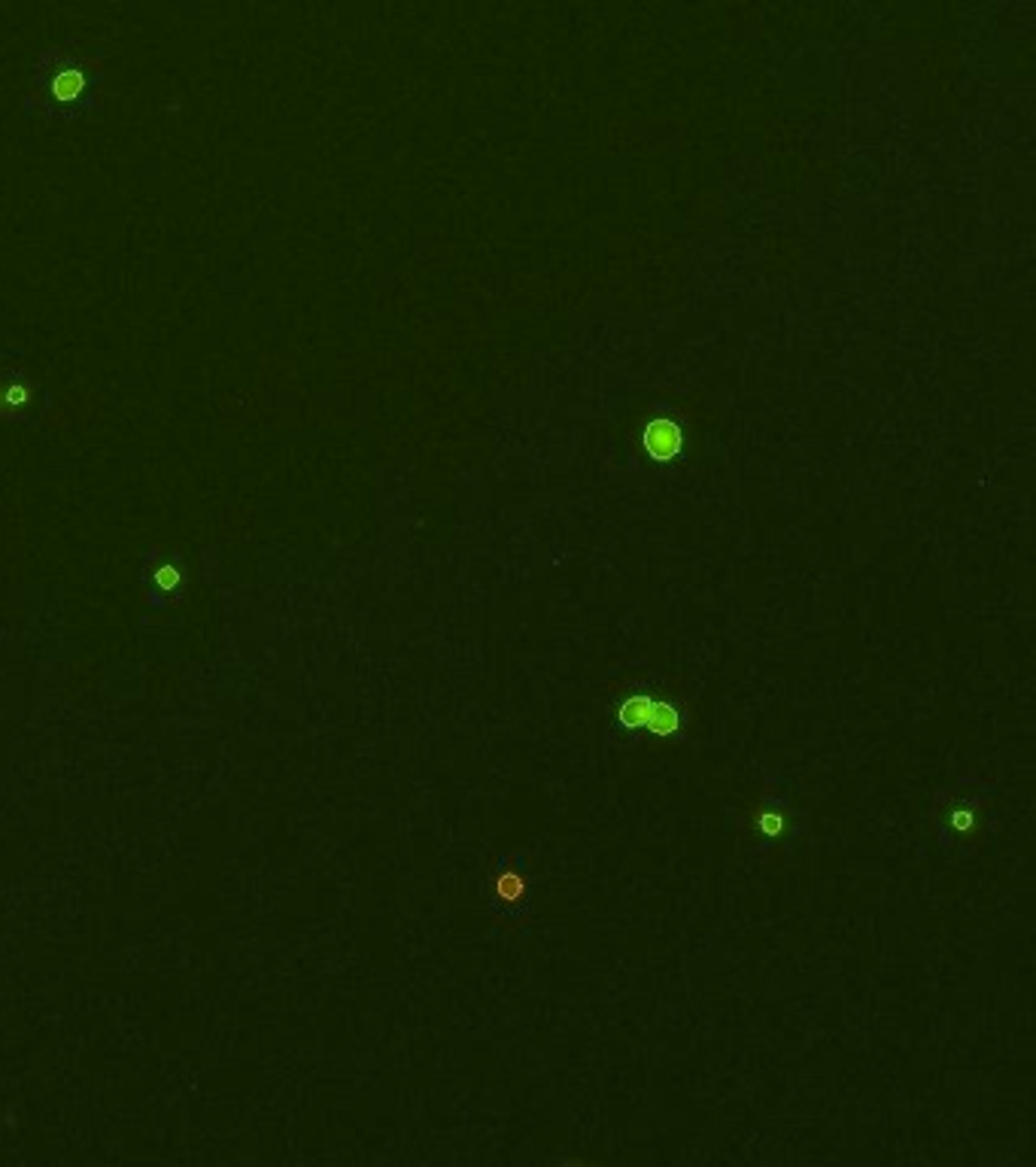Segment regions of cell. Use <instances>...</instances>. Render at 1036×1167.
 Listing matches in <instances>:
<instances>
[{"label": "cell", "instance_id": "cell-1", "mask_svg": "<svg viewBox=\"0 0 1036 1167\" xmlns=\"http://www.w3.org/2000/svg\"><path fill=\"white\" fill-rule=\"evenodd\" d=\"M997 827L994 791L978 778H958L936 800V836L951 855L973 851Z\"/></svg>", "mask_w": 1036, "mask_h": 1167}, {"label": "cell", "instance_id": "cell-2", "mask_svg": "<svg viewBox=\"0 0 1036 1167\" xmlns=\"http://www.w3.org/2000/svg\"><path fill=\"white\" fill-rule=\"evenodd\" d=\"M611 726L626 745L642 739H681L687 733V709L648 681H623V693L611 703Z\"/></svg>", "mask_w": 1036, "mask_h": 1167}, {"label": "cell", "instance_id": "cell-3", "mask_svg": "<svg viewBox=\"0 0 1036 1167\" xmlns=\"http://www.w3.org/2000/svg\"><path fill=\"white\" fill-rule=\"evenodd\" d=\"M745 830L754 840L757 848H779L797 833V809L787 785H763L760 793L751 800L745 812Z\"/></svg>", "mask_w": 1036, "mask_h": 1167}, {"label": "cell", "instance_id": "cell-4", "mask_svg": "<svg viewBox=\"0 0 1036 1167\" xmlns=\"http://www.w3.org/2000/svg\"><path fill=\"white\" fill-rule=\"evenodd\" d=\"M533 888H529V870L523 855H502L489 875V912L504 927H517L529 915Z\"/></svg>", "mask_w": 1036, "mask_h": 1167}, {"label": "cell", "instance_id": "cell-5", "mask_svg": "<svg viewBox=\"0 0 1036 1167\" xmlns=\"http://www.w3.org/2000/svg\"><path fill=\"white\" fill-rule=\"evenodd\" d=\"M89 89V76H86V67L74 61V58H64L56 64V71L49 76V94L56 104H74L86 94Z\"/></svg>", "mask_w": 1036, "mask_h": 1167}, {"label": "cell", "instance_id": "cell-6", "mask_svg": "<svg viewBox=\"0 0 1036 1167\" xmlns=\"http://www.w3.org/2000/svg\"><path fill=\"white\" fill-rule=\"evenodd\" d=\"M681 444H684V435H681V425L672 420H653L648 423L645 429V450L650 453L653 459H675L681 453Z\"/></svg>", "mask_w": 1036, "mask_h": 1167}, {"label": "cell", "instance_id": "cell-7", "mask_svg": "<svg viewBox=\"0 0 1036 1167\" xmlns=\"http://www.w3.org/2000/svg\"><path fill=\"white\" fill-rule=\"evenodd\" d=\"M28 398H31V390L25 387V383H7V387L0 390V402L7 408H19L28 402Z\"/></svg>", "mask_w": 1036, "mask_h": 1167}, {"label": "cell", "instance_id": "cell-8", "mask_svg": "<svg viewBox=\"0 0 1036 1167\" xmlns=\"http://www.w3.org/2000/svg\"><path fill=\"white\" fill-rule=\"evenodd\" d=\"M176 581H180V572H176L173 566H165V569L158 572V584L165 587V590H173Z\"/></svg>", "mask_w": 1036, "mask_h": 1167}]
</instances>
